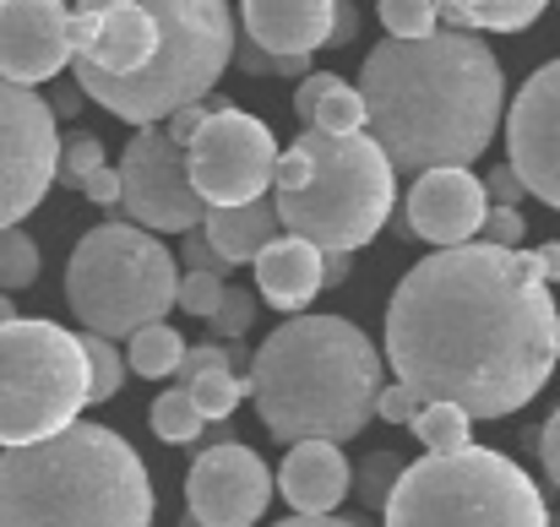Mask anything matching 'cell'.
Returning <instances> with one entry per match:
<instances>
[{
    "label": "cell",
    "instance_id": "5b68a950",
    "mask_svg": "<svg viewBox=\"0 0 560 527\" xmlns=\"http://www.w3.org/2000/svg\"><path fill=\"white\" fill-rule=\"evenodd\" d=\"M153 479L126 435L77 419L0 452V527H153Z\"/></svg>",
    "mask_w": 560,
    "mask_h": 527
},
{
    "label": "cell",
    "instance_id": "277c9868",
    "mask_svg": "<svg viewBox=\"0 0 560 527\" xmlns=\"http://www.w3.org/2000/svg\"><path fill=\"white\" fill-rule=\"evenodd\" d=\"M381 353L349 316H289L250 359V402L272 441H354L381 402Z\"/></svg>",
    "mask_w": 560,
    "mask_h": 527
},
{
    "label": "cell",
    "instance_id": "f35d334b",
    "mask_svg": "<svg viewBox=\"0 0 560 527\" xmlns=\"http://www.w3.org/2000/svg\"><path fill=\"white\" fill-rule=\"evenodd\" d=\"M82 196L88 201H98V207H115L120 196H126V179H120V169H98V175H88V185H82Z\"/></svg>",
    "mask_w": 560,
    "mask_h": 527
},
{
    "label": "cell",
    "instance_id": "8992f818",
    "mask_svg": "<svg viewBox=\"0 0 560 527\" xmlns=\"http://www.w3.org/2000/svg\"><path fill=\"white\" fill-rule=\"evenodd\" d=\"M272 185L289 234H305L322 250H365L392 218L397 164L365 131L332 137L305 126V137L278 153Z\"/></svg>",
    "mask_w": 560,
    "mask_h": 527
},
{
    "label": "cell",
    "instance_id": "cb8c5ba5",
    "mask_svg": "<svg viewBox=\"0 0 560 527\" xmlns=\"http://www.w3.org/2000/svg\"><path fill=\"white\" fill-rule=\"evenodd\" d=\"M468 424H474L468 408H457V402H424L408 430L419 435L424 452H463V446H474L468 441Z\"/></svg>",
    "mask_w": 560,
    "mask_h": 527
},
{
    "label": "cell",
    "instance_id": "603a6c76",
    "mask_svg": "<svg viewBox=\"0 0 560 527\" xmlns=\"http://www.w3.org/2000/svg\"><path fill=\"white\" fill-rule=\"evenodd\" d=\"M126 359L142 380H164V375H180V359H186V343L170 321H153L142 332L126 338Z\"/></svg>",
    "mask_w": 560,
    "mask_h": 527
},
{
    "label": "cell",
    "instance_id": "ee69618b",
    "mask_svg": "<svg viewBox=\"0 0 560 527\" xmlns=\"http://www.w3.org/2000/svg\"><path fill=\"white\" fill-rule=\"evenodd\" d=\"M272 527H360V523H343V517H305V512H294L289 523H272Z\"/></svg>",
    "mask_w": 560,
    "mask_h": 527
},
{
    "label": "cell",
    "instance_id": "d590c367",
    "mask_svg": "<svg viewBox=\"0 0 560 527\" xmlns=\"http://www.w3.org/2000/svg\"><path fill=\"white\" fill-rule=\"evenodd\" d=\"M485 190H490V201H495V207H517L523 196H534V190H528V179L517 175V164H512V159L490 169V179H485Z\"/></svg>",
    "mask_w": 560,
    "mask_h": 527
},
{
    "label": "cell",
    "instance_id": "30bf717a",
    "mask_svg": "<svg viewBox=\"0 0 560 527\" xmlns=\"http://www.w3.org/2000/svg\"><path fill=\"white\" fill-rule=\"evenodd\" d=\"M55 104L38 98L27 82L0 77V229H16L44 190L60 179V142Z\"/></svg>",
    "mask_w": 560,
    "mask_h": 527
},
{
    "label": "cell",
    "instance_id": "8fae6325",
    "mask_svg": "<svg viewBox=\"0 0 560 527\" xmlns=\"http://www.w3.org/2000/svg\"><path fill=\"white\" fill-rule=\"evenodd\" d=\"M190 179L201 190L207 207H245L256 196H267L272 169H278V148L267 120L218 104L207 115V126L190 137Z\"/></svg>",
    "mask_w": 560,
    "mask_h": 527
},
{
    "label": "cell",
    "instance_id": "60d3db41",
    "mask_svg": "<svg viewBox=\"0 0 560 527\" xmlns=\"http://www.w3.org/2000/svg\"><path fill=\"white\" fill-rule=\"evenodd\" d=\"M354 27H360V5H354V0H338V16H332V38H327V44H354Z\"/></svg>",
    "mask_w": 560,
    "mask_h": 527
},
{
    "label": "cell",
    "instance_id": "f1b7e54d",
    "mask_svg": "<svg viewBox=\"0 0 560 527\" xmlns=\"http://www.w3.org/2000/svg\"><path fill=\"white\" fill-rule=\"evenodd\" d=\"M375 16L392 38H430L441 27V0H381Z\"/></svg>",
    "mask_w": 560,
    "mask_h": 527
},
{
    "label": "cell",
    "instance_id": "74e56055",
    "mask_svg": "<svg viewBox=\"0 0 560 527\" xmlns=\"http://www.w3.org/2000/svg\"><path fill=\"white\" fill-rule=\"evenodd\" d=\"M212 109H218V104H207V98H201V104H186V109H175V115H170L164 126H170V137H175V142H186V148H190V137H196V131L207 126V115H212Z\"/></svg>",
    "mask_w": 560,
    "mask_h": 527
},
{
    "label": "cell",
    "instance_id": "4fadbf2b",
    "mask_svg": "<svg viewBox=\"0 0 560 527\" xmlns=\"http://www.w3.org/2000/svg\"><path fill=\"white\" fill-rule=\"evenodd\" d=\"M267 501H272V473H267V462H261L250 446L218 441V446H207V452L190 462L186 506L196 523L250 527V523H261Z\"/></svg>",
    "mask_w": 560,
    "mask_h": 527
},
{
    "label": "cell",
    "instance_id": "7a4b0ae2",
    "mask_svg": "<svg viewBox=\"0 0 560 527\" xmlns=\"http://www.w3.org/2000/svg\"><path fill=\"white\" fill-rule=\"evenodd\" d=\"M71 77L131 126H164L234 66L229 0H77Z\"/></svg>",
    "mask_w": 560,
    "mask_h": 527
},
{
    "label": "cell",
    "instance_id": "ba28073f",
    "mask_svg": "<svg viewBox=\"0 0 560 527\" xmlns=\"http://www.w3.org/2000/svg\"><path fill=\"white\" fill-rule=\"evenodd\" d=\"M381 517L386 527H550V506L512 457L463 446L408 462Z\"/></svg>",
    "mask_w": 560,
    "mask_h": 527
},
{
    "label": "cell",
    "instance_id": "9a60e30c",
    "mask_svg": "<svg viewBox=\"0 0 560 527\" xmlns=\"http://www.w3.org/2000/svg\"><path fill=\"white\" fill-rule=\"evenodd\" d=\"M71 22L77 11H66L60 0H0V77L11 82H55L71 66Z\"/></svg>",
    "mask_w": 560,
    "mask_h": 527
},
{
    "label": "cell",
    "instance_id": "7c38bea8",
    "mask_svg": "<svg viewBox=\"0 0 560 527\" xmlns=\"http://www.w3.org/2000/svg\"><path fill=\"white\" fill-rule=\"evenodd\" d=\"M120 179H126L120 207L131 212V223L164 234H190L207 223V201L190 179V153L186 142L170 137V126H137L120 159Z\"/></svg>",
    "mask_w": 560,
    "mask_h": 527
},
{
    "label": "cell",
    "instance_id": "2e32d148",
    "mask_svg": "<svg viewBox=\"0 0 560 527\" xmlns=\"http://www.w3.org/2000/svg\"><path fill=\"white\" fill-rule=\"evenodd\" d=\"M490 218V190L485 179H474L468 169H424L413 175L408 190V234L441 245H468L474 234H485Z\"/></svg>",
    "mask_w": 560,
    "mask_h": 527
},
{
    "label": "cell",
    "instance_id": "ffe728a7",
    "mask_svg": "<svg viewBox=\"0 0 560 527\" xmlns=\"http://www.w3.org/2000/svg\"><path fill=\"white\" fill-rule=\"evenodd\" d=\"M207 239L218 245V256L229 261V267H240V261H256L272 239H278V229H283V218H278V196H256V201H245V207H207Z\"/></svg>",
    "mask_w": 560,
    "mask_h": 527
},
{
    "label": "cell",
    "instance_id": "d6a6232c",
    "mask_svg": "<svg viewBox=\"0 0 560 527\" xmlns=\"http://www.w3.org/2000/svg\"><path fill=\"white\" fill-rule=\"evenodd\" d=\"M250 321H256V294L229 289V294H223V305H218V316H212L207 327H212V338H245V332H250Z\"/></svg>",
    "mask_w": 560,
    "mask_h": 527
},
{
    "label": "cell",
    "instance_id": "52a82bcc",
    "mask_svg": "<svg viewBox=\"0 0 560 527\" xmlns=\"http://www.w3.org/2000/svg\"><path fill=\"white\" fill-rule=\"evenodd\" d=\"M66 305L82 332L131 338L180 305V261L142 223H98L66 261Z\"/></svg>",
    "mask_w": 560,
    "mask_h": 527
},
{
    "label": "cell",
    "instance_id": "bcb514c9",
    "mask_svg": "<svg viewBox=\"0 0 560 527\" xmlns=\"http://www.w3.org/2000/svg\"><path fill=\"white\" fill-rule=\"evenodd\" d=\"M11 316H16V311H11V294L0 289V321H11Z\"/></svg>",
    "mask_w": 560,
    "mask_h": 527
},
{
    "label": "cell",
    "instance_id": "b9f144b4",
    "mask_svg": "<svg viewBox=\"0 0 560 527\" xmlns=\"http://www.w3.org/2000/svg\"><path fill=\"white\" fill-rule=\"evenodd\" d=\"M82 98H88V93H82V82H71V87H60V93H55V115H60V120H71V115L82 109Z\"/></svg>",
    "mask_w": 560,
    "mask_h": 527
},
{
    "label": "cell",
    "instance_id": "8d00e7d4",
    "mask_svg": "<svg viewBox=\"0 0 560 527\" xmlns=\"http://www.w3.org/2000/svg\"><path fill=\"white\" fill-rule=\"evenodd\" d=\"M180 261H186V272H229V261L218 256V245L207 239V229H190L186 234V250H180Z\"/></svg>",
    "mask_w": 560,
    "mask_h": 527
},
{
    "label": "cell",
    "instance_id": "d6986e66",
    "mask_svg": "<svg viewBox=\"0 0 560 527\" xmlns=\"http://www.w3.org/2000/svg\"><path fill=\"white\" fill-rule=\"evenodd\" d=\"M245 33L272 55H316L332 38L338 0H240Z\"/></svg>",
    "mask_w": 560,
    "mask_h": 527
},
{
    "label": "cell",
    "instance_id": "44dd1931",
    "mask_svg": "<svg viewBox=\"0 0 560 527\" xmlns=\"http://www.w3.org/2000/svg\"><path fill=\"white\" fill-rule=\"evenodd\" d=\"M294 115H300L311 131H332V137L371 131L365 93L349 87V82L332 77V71H311V77H300V87H294Z\"/></svg>",
    "mask_w": 560,
    "mask_h": 527
},
{
    "label": "cell",
    "instance_id": "836d02e7",
    "mask_svg": "<svg viewBox=\"0 0 560 527\" xmlns=\"http://www.w3.org/2000/svg\"><path fill=\"white\" fill-rule=\"evenodd\" d=\"M419 408H424V397H419L408 380H397V386H381L375 419H386V424H413V419H419Z\"/></svg>",
    "mask_w": 560,
    "mask_h": 527
},
{
    "label": "cell",
    "instance_id": "9c48e42d",
    "mask_svg": "<svg viewBox=\"0 0 560 527\" xmlns=\"http://www.w3.org/2000/svg\"><path fill=\"white\" fill-rule=\"evenodd\" d=\"M93 402V375L82 332L38 316L0 321V446L44 441L82 419Z\"/></svg>",
    "mask_w": 560,
    "mask_h": 527
},
{
    "label": "cell",
    "instance_id": "5bb4252c",
    "mask_svg": "<svg viewBox=\"0 0 560 527\" xmlns=\"http://www.w3.org/2000/svg\"><path fill=\"white\" fill-rule=\"evenodd\" d=\"M506 148L528 190L560 212V55L539 66L506 109Z\"/></svg>",
    "mask_w": 560,
    "mask_h": 527
},
{
    "label": "cell",
    "instance_id": "7dc6e473",
    "mask_svg": "<svg viewBox=\"0 0 560 527\" xmlns=\"http://www.w3.org/2000/svg\"><path fill=\"white\" fill-rule=\"evenodd\" d=\"M180 527H207V523H196V517H186V523H180Z\"/></svg>",
    "mask_w": 560,
    "mask_h": 527
},
{
    "label": "cell",
    "instance_id": "e575fe53",
    "mask_svg": "<svg viewBox=\"0 0 560 527\" xmlns=\"http://www.w3.org/2000/svg\"><path fill=\"white\" fill-rule=\"evenodd\" d=\"M523 234H528L523 212H517V207H495V201H490V218H485V239H490V245H506V250H523Z\"/></svg>",
    "mask_w": 560,
    "mask_h": 527
},
{
    "label": "cell",
    "instance_id": "7bdbcfd3",
    "mask_svg": "<svg viewBox=\"0 0 560 527\" xmlns=\"http://www.w3.org/2000/svg\"><path fill=\"white\" fill-rule=\"evenodd\" d=\"M349 256L354 250H327V289H343L349 283Z\"/></svg>",
    "mask_w": 560,
    "mask_h": 527
},
{
    "label": "cell",
    "instance_id": "ab89813d",
    "mask_svg": "<svg viewBox=\"0 0 560 527\" xmlns=\"http://www.w3.org/2000/svg\"><path fill=\"white\" fill-rule=\"evenodd\" d=\"M539 462H545V473H550V484L560 490V408L545 419V430H539Z\"/></svg>",
    "mask_w": 560,
    "mask_h": 527
},
{
    "label": "cell",
    "instance_id": "484cf974",
    "mask_svg": "<svg viewBox=\"0 0 560 527\" xmlns=\"http://www.w3.org/2000/svg\"><path fill=\"white\" fill-rule=\"evenodd\" d=\"M186 391L196 397V408H201L207 419H229V413L250 397V375H234V370H201Z\"/></svg>",
    "mask_w": 560,
    "mask_h": 527
},
{
    "label": "cell",
    "instance_id": "4316f807",
    "mask_svg": "<svg viewBox=\"0 0 560 527\" xmlns=\"http://www.w3.org/2000/svg\"><path fill=\"white\" fill-rule=\"evenodd\" d=\"M82 349H88V375H93V402H109L126 386L131 359L115 349V338H104V332H82Z\"/></svg>",
    "mask_w": 560,
    "mask_h": 527
},
{
    "label": "cell",
    "instance_id": "7402d4cb",
    "mask_svg": "<svg viewBox=\"0 0 560 527\" xmlns=\"http://www.w3.org/2000/svg\"><path fill=\"white\" fill-rule=\"evenodd\" d=\"M545 5L550 0H441V22L468 33H523L545 16Z\"/></svg>",
    "mask_w": 560,
    "mask_h": 527
},
{
    "label": "cell",
    "instance_id": "3957f363",
    "mask_svg": "<svg viewBox=\"0 0 560 527\" xmlns=\"http://www.w3.org/2000/svg\"><path fill=\"white\" fill-rule=\"evenodd\" d=\"M371 137L402 175L468 169L501 131L506 77L485 38L435 27L430 38H381L360 66Z\"/></svg>",
    "mask_w": 560,
    "mask_h": 527
},
{
    "label": "cell",
    "instance_id": "1f68e13d",
    "mask_svg": "<svg viewBox=\"0 0 560 527\" xmlns=\"http://www.w3.org/2000/svg\"><path fill=\"white\" fill-rule=\"evenodd\" d=\"M223 278L218 272H186L180 278V311L186 316H196V321H212L218 316V305H223Z\"/></svg>",
    "mask_w": 560,
    "mask_h": 527
},
{
    "label": "cell",
    "instance_id": "f6af8a7d",
    "mask_svg": "<svg viewBox=\"0 0 560 527\" xmlns=\"http://www.w3.org/2000/svg\"><path fill=\"white\" fill-rule=\"evenodd\" d=\"M539 267H545V278H550V283H560V239L539 245Z\"/></svg>",
    "mask_w": 560,
    "mask_h": 527
},
{
    "label": "cell",
    "instance_id": "4dcf8cb0",
    "mask_svg": "<svg viewBox=\"0 0 560 527\" xmlns=\"http://www.w3.org/2000/svg\"><path fill=\"white\" fill-rule=\"evenodd\" d=\"M402 468H408V462H402L397 452H371V457L360 462V501L375 506V512H386V501H392Z\"/></svg>",
    "mask_w": 560,
    "mask_h": 527
},
{
    "label": "cell",
    "instance_id": "83f0119b",
    "mask_svg": "<svg viewBox=\"0 0 560 527\" xmlns=\"http://www.w3.org/2000/svg\"><path fill=\"white\" fill-rule=\"evenodd\" d=\"M38 283V245L22 229H0V289L22 294Z\"/></svg>",
    "mask_w": 560,
    "mask_h": 527
},
{
    "label": "cell",
    "instance_id": "f546056e",
    "mask_svg": "<svg viewBox=\"0 0 560 527\" xmlns=\"http://www.w3.org/2000/svg\"><path fill=\"white\" fill-rule=\"evenodd\" d=\"M104 169V142L93 137V131H71L66 142H60V185H88V175H98Z\"/></svg>",
    "mask_w": 560,
    "mask_h": 527
},
{
    "label": "cell",
    "instance_id": "6da1fadb",
    "mask_svg": "<svg viewBox=\"0 0 560 527\" xmlns=\"http://www.w3.org/2000/svg\"><path fill=\"white\" fill-rule=\"evenodd\" d=\"M556 359L560 311L539 250L441 245L392 289L386 364L424 402L506 419L545 391Z\"/></svg>",
    "mask_w": 560,
    "mask_h": 527
},
{
    "label": "cell",
    "instance_id": "e0dca14e",
    "mask_svg": "<svg viewBox=\"0 0 560 527\" xmlns=\"http://www.w3.org/2000/svg\"><path fill=\"white\" fill-rule=\"evenodd\" d=\"M250 267H256V294L289 316H300L327 289V250L305 234H278Z\"/></svg>",
    "mask_w": 560,
    "mask_h": 527
},
{
    "label": "cell",
    "instance_id": "d4e9b609",
    "mask_svg": "<svg viewBox=\"0 0 560 527\" xmlns=\"http://www.w3.org/2000/svg\"><path fill=\"white\" fill-rule=\"evenodd\" d=\"M201 424H207V413L196 408V397H190L186 386H175V391H164L153 402V435L170 441V446H190L201 435Z\"/></svg>",
    "mask_w": 560,
    "mask_h": 527
},
{
    "label": "cell",
    "instance_id": "ac0fdd59",
    "mask_svg": "<svg viewBox=\"0 0 560 527\" xmlns=\"http://www.w3.org/2000/svg\"><path fill=\"white\" fill-rule=\"evenodd\" d=\"M349 479L354 473L338 441H294V452L278 468V495L305 517H332L349 495Z\"/></svg>",
    "mask_w": 560,
    "mask_h": 527
}]
</instances>
